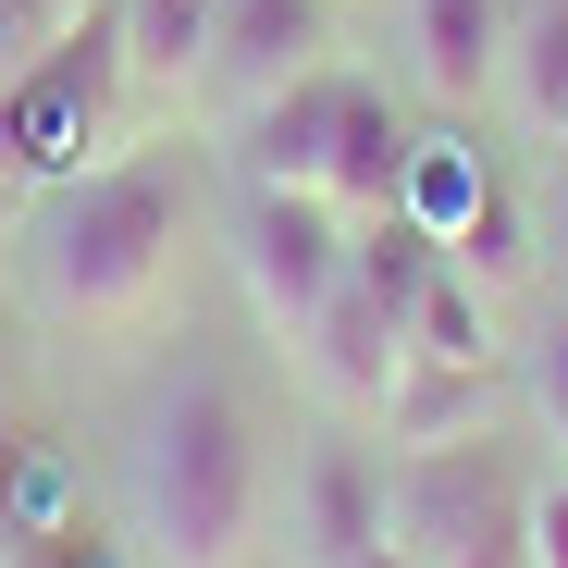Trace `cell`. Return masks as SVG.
<instances>
[{
    "label": "cell",
    "instance_id": "cell-23",
    "mask_svg": "<svg viewBox=\"0 0 568 568\" xmlns=\"http://www.w3.org/2000/svg\"><path fill=\"white\" fill-rule=\"evenodd\" d=\"M334 13H346V0H334Z\"/></svg>",
    "mask_w": 568,
    "mask_h": 568
},
{
    "label": "cell",
    "instance_id": "cell-5",
    "mask_svg": "<svg viewBox=\"0 0 568 568\" xmlns=\"http://www.w3.org/2000/svg\"><path fill=\"white\" fill-rule=\"evenodd\" d=\"M112 112H124V62H112V13H100L87 38H62L50 62L0 74V173H26V185L87 173V149H100Z\"/></svg>",
    "mask_w": 568,
    "mask_h": 568
},
{
    "label": "cell",
    "instance_id": "cell-8",
    "mask_svg": "<svg viewBox=\"0 0 568 568\" xmlns=\"http://www.w3.org/2000/svg\"><path fill=\"white\" fill-rule=\"evenodd\" d=\"M284 358H297V384H310L322 420H358V433H371V408H384V396H396V371H408V310H396V297H371V284L346 272Z\"/></svg>",
    "mask_w": 568,
    "mask_h": 568
},
{
    "label": "cell",
    "instance_id": "cell-11",
    "mask_svg": "<svg viewBox=\"0 0 568 568\" xmlns=\"http://www.w3.org/2000/svg\"><path fill=\"white\" fill-rule=\"evenodd\" d=\"M495 396H507V371H469V358H420V346H408L396 396L371 408V445H384V457L469 445V433H495Z\"/></svg>",
    "mask_w": 568,
    "mask_h": 568
},
{
    "label": "cell",
    "instance_id": "cell-17",
    "mask_svg": "<svg viewBox=\"0 0 568 568\" xmlns=\"http://www.w3.org/2000/svg\"><path fill=\"white\" fill-rule=\"evenodd\" d=\"M0 568H136V544L74 507V519H50V531H26V544H0Z\"/></svg>",
    "mask_w": 568,
    "mask_h": 568
},
{
    "label": "cell",
    "instance_id": "cell-2",
    "mask_svg": "<svg viewBox=\"0 0 568 568\" xmlns=\"http://www.w3.org/2000/svg\"><path fill=\"white\" fill-rule=\"evenodd\" d=\"M272 519V420L235 371L185 358L124 420V544L149 568H247Z\"/></svg>",
    "mask_w": 568,
    "mask_h": 568
},
{
    "label": "cell",
    "instance_id": "cell-1",
    "mask_svg": "<svg viewBox=\"0 0 568 568\" xmlns=\"http://www.w3.org/2000/svg\"><path fill=\"white\" fill-rule=\"evenodd\" d=\"M199 199L211 173L185 136H149V149H112L87 173H50L13 247H0V284L13 310L62 346H136L173 322L185 297V247H199Z\"/></svg>",
    "mask_w": 568,
    "mask_h": 568
},
{
    "label": "cell",
    "instance_id": "cell-12",
    "mask_svg": "<svg viewBox=\"0 0 568 568\" xmlns=\"http://www.w3.org/2000/svg\"><path fill=\"white\" fill-rule=\"evenodd\" d=\"M112 62L136 112H199V62H211V0H112Z\"/></svg>",
    "mask_w": 568,
    "mask_h": 568
},
{
    "label": "cell",
    "instance_id": "cell-6",
    "mask_svg": "<svg viewBox=\"0 0 568 568\" xmlns=\"http://www.w3.org/2000/svg\"><path fill=\"white\" fill-rule=\"evenodd\" d=\"M334 62V0H211V62H199V124H247L297 74Z\"/></svg>",
    "mask_w": 568,
    "mask_h": 568
},
{
    "label": "cell",
    "instance_id": "cell-13",
    "mask_svg": "<svg viewBox=\"0 0 568 568\" xmlns=\"http://www.w3.org/2000/svg\"><path fill=\"white\" fill-rule=\"evenodd\" d=\"M408 149H420V124L384 100L371 74H346V112H334V173H322V199L346 211V223H384L396 199H408Z\"/></svg>",
    "mask_w": 568,
    "mask_h": 568
},
{
    "label": "cell",
    "instance_id": "cell-3",
    "mask_svg": "<svg viewBox=\"0 0 568 568\" xmlns=\"http://www.w3.org/2000/svg\"><path fill=\"white\" fill-rule=\"evenodd\" d=\"M384 544L420 568H531V469L495 433L384 457Z\"/></svg>",
    "mask_w": 568,
    "mask_h": 568
},
{
    "label": "cell",
    "instance_id": "cell-10",
    "mask_svg": "<svg viewBox=\"0 0 568 568\" xmlns=\"http://www.w3.org/2000/svg\"><path fill=\"white\" fill-rule=\"evenodd\" d=\"M334 112H346V62L297 74L284 100H260L247 124H223V161L260 173V185H322L334 173Z\"/></svg>",
    "mask_w": 568,
    "mask_h": 568
},
{
    "label": "cell",
    "instance_id": "cell-15",
    "mask_svg": "<svg viewBox=\"0 0 568 568\" xmlns=\"http://www.w3.org/2000/svg\"><path fill=\"white\" fill-rule=\"evenodd\" d=\"M495 310L507 297H483L457 260H433V284H420V310H408V346L420 358H469V371H507V346H495Z\"/></svg>",
    "mask_w": 568,
    "mask_h": 568
},
{
    "label": "cell",
    "instance_id": "cell-14",
    "mask_svg": "<svg viewBox=\"0 0 568 568\" xmlns=\"http://www.w3.org/2000/svg\"><path fill=\"white\" fill-rule=\"evenodd\" d=\"M495 112H507V124H519L531 149H568V0H519Z\"/></svg>",
    "mask_w": 568,
    "mask_h": 568
},
{
    "label": "cell",
    "instance_id": "cell-19",
    "mask_svg": "<svg viewBox=\"0 0 568 568\" xmlns=\"http://www.w3.org/2000/svg\"><path fill=\"white\" fill-rule=\"evenodd\" d=\"M531 568H568V469H531Z\"/></svg>",
    "mask_w": 568,
    "mask_h": 568
},
{
    "label": "cell",
    "instance_id": "cell-7",
    "mask_svg": "<svg viewBox=\"0 0 568 568\" xmlns=\"http://www.w3.org/2000/svg\"><path fill=\"white\" fill-rule=\"evenodd\" d=\"M384 544V445L358 420H322L284 469V556L297 568H358Z\"/></svg>",
    "mask_w": 568,
    "mask_h": 568
},
{
    "label": "cell",
    "instance_id": "cell-4",
    "mask_svg": "<svg viewBox=\"0 0 568 568\" xmlns=\"http://www.w3.org/2000/svg\"><path fill=\"white\" fill-rule=\"evenodd\" d=\"M346 247H358V223L322 199V185H260V173H235V199H223V260H235L247 322H260L272 346L310 334V310L346 284Z\"/></svg>",
    "mask_w": 568,
    "mask_h": 568
},
{
    "label": "cell",
    "instance_id": "cell-22",
    "mask_svg": "<svg viewBox=\"0 0 568 568\" xmlns=\"http://www.w3.org/2000/svg\"><path fill=\"white\" fill-rule=\"evenodd\" d=\"M358 568H420V556H396V544H371V556H358Z\"/></svg>",
    "mask_w": 568,
    "mask_h": 568
},
{
    "label": "cell",
    "instance_id": "cell-21",
    "mask_svg": "<svg viewBox=\"0 0 568 568\" xmlns=\"http://www.w3.org/2000/svg\"><path fill=\"white\" fill-rule=\"evenodd\" d=\"M26 199H38V185H26V173H0V247H13V223H26Z\"/></svg>",
    "mask_w": 568,
    "mask_h": 568
},
{
    "label": "cell",
    "instance_id": "cell-9",
    "mask_svg": "<svg viewBox=\"0 0 568 568\" xmlns=\"http://www.w3.org/2000/svg\"><path fill=\"white\" fill-rule=\"evenodd\" d=\"M507 26H519V0H408V87L433 112H483L495 87H507Z\"/></svg>",
    "mask_w": 568,
    "mask_h": 568
},
{
    "label": "cell",
    "instance_id": "cell-20",
    "mask_svg": "<svg viewBox=\"0 0 568 568\" xmlns=\"http://www.w3.org/2000/svg\"><path fill=\"white\" fill-rule=\"evenodd\" d=\"M26 384H38V322L0 297V408H26Z\"/></svg>",
    "mask_w": 568,
    "mask_h": 568
},
{
    "label": "cell",
    "instance_id": "cell-18",
    "mask_svg": "<svg viewBox=\"0 0 568 568\" xmlns=\"http://www.w3.org/2000/svg\"><path fill=\"white\" fill-rule=\"evenodd\" d=\"M531 420H544V445H568V310H556L544 346H531Z\"/></svg>",
    "mask_w": 568,
    "mask_h": 568
},
{
    "label": "cell",
    "instance_id": "cell-16",
    "mask_svg": "<svg viewBox=\"0 0 568 568\" xmlns=\"http://www.w3.org/2000/svg\"><path fill=\"white\" fill-rule=\"evenodd\" d=\"M112 0H0V74H26V62H50L62 38H87Z\"/></svg>",
    "mask_w": 568,
    "mask_h": 568
}]
</instances>
